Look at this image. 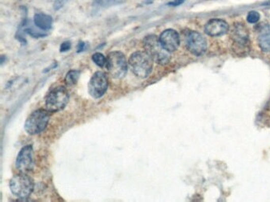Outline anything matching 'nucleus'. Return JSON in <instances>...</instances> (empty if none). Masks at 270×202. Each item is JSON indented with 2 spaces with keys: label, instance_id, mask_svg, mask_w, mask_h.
Instances as JSON below:
<instances>
[{
  "label": "nucleus",
  "instance_id": "nucleus-1",
  "mask_svg": "<svg viewBox=\"0 0 270 202\" xmlns=\"http://www.w3.org/2000/svg\"><path fill=\"white\" fill-rule=\"evenodd\" d=\"M143 48L152 59L157 63L164 65L170 60V52H167L162 46L159 38L156 35H148L145 37L143 41Z\"/></svg>",
  "mask_w": 270,
  "mask_h": 202
},
{
  "label": "nucleus",
  "instance_id": "nucleus-2",
  "mask_svg": "<svg viewBox=\"0 0 270 202\" xmlns=\"http://www.w3.org/2000/svg\"><path fill=\"white\" fill-rule=\"evenodd\" d=\"M153 59L145 52H136L129 58L130 65L133 73L139 78H145L152 73L153 68Z\"/></svg>",
  "mask_w": 270,
  "mask_h": 202
},
{
  "label": "nucleus",
  "instance_id": "nucleus-3",
  "mask_svg": "<svg viewBox=\"0 0 270 202\" xmlns=\"http://www.w3.org/2000/svg\"><path fill=\"white\" fill-rule=\"evenodd\" d=\"M69 100V93L66 88L62 85L51 89L45 98L46 110L54 113L63 110Z\"/></svg>",
  "mask_w": 270,
  "mask_h": 202
},
{
  "label": "nucleus",
  "instance_id": "nucleus-4",
  "mask_svg": "<svg viewBox=\"0 0 270 202\" xmlns=\"http://www.w3.org/2000/svg\"><path fill=\"white\" fill-rule=\"evenodd\" d=\"M50 119V112L45 109L34 111L27 118L25 122V130L29 134L34 135L45 130Z\"/></svg>",
  "mask_w": 270,
  "mask_h": 202
},
{
  "label": "nucleus",
  "instance_id": "nucleus-5",
  "mask_svg": "<svg viewBox=\"0 0 270 202\" xmlns=\"http://www.w3.org/2000/svg\"><path fill=\"white\" fill-rule=\"evenodd\" d=\"M9 186L13 194L22 199L29 197L34 189L33 179L25 173L15 175L11 179Z\"/></svg>",
  "mask_w": 270,
  "mask_h": 202
},
{
  "label": "nucleus",
  "instance_id": "nucleus-6",
  "mask_svg": "<svg viewBox=\"0 0 270 202\" xmlns=\"http://www.w3.org/2000/svg\"><path fill=\"white\" fill-rule=\"evenodd\" d=\"M106 68L109 75L116 79L126 76L128 71V63L126 56L122 52L116 51L110 52L107 56Z\"/></svg>",
  "mask_w": 270,
  "mask_h": 202
},
{
  "label": "nucleus",
  "instance_id": "nucleus-7",
  "mask_svg": "<svg viewBox=\"0 0 270 202\" xmlns=\"http://www.w3.org/2000/svg\"><path fill=\"white\" fill-rule=\"evenodd\" d=\"M109 86V80L106 74L98 71L91 78L88 85V92L92 97L98 99L102 97Z\"/></svg>",
  "mask_w": 270,
  "mask_h": 202
},
{
  "label": "nucleus",
  "instance_id": "nucleus-8",
  "mask_svg": "<svg viewBox=\"0 0 270 202\" xmlns=\"http://www.w3.org/2000/svg\"><path fill=\"white\" fill-rule=\"evenodd\" d=\"M15 166L20 173L26 174L33 170L34 167V149L31 145H28L20 150Z\"/></svg>",
  "mask_w": 270,
  "mask_h": 202
},
{
  "label": "nucleus",
  "instance_id": "nucleus-9",
  "mask_svg": "<svg viewBox=\"0 0 270 202\" xmlns=\"http://www.w3.org/2000/svg\"><path fill=\"white\" fill-rule=\"evenodd\" d=\"M186 47L193 55H200L205 52L207 42L201 34L197 32H190L186 38Z\"/></svg>",
  "mask_w": 270,
  "mask_h": 202
},
{
  "label": "nucleus",
  "instance_id": "nucleus-10",
  "mask_svg": "<svg viewBox=\"0 0 270 202\" xmlns=\"http://www.w3.org/2000/svg\"><path fill=\"white\" fill-rule=\"evenodd\" d=\"M159 38L162 46L168 52H174L178 48L180 45L179 34L177 31L171 28L163 31Z\"/></svg>",
  "mask_w": 270,
  "mask_h": 202
},
{
  "label": "nucleus",
  "instance_id": "nucleus-11",
  "mask_svg": "<svg viewBox=\"0 0 270 202\" xmlns=\"http://www.w3.org/2000/svg\"><path fill=\"white\" fill-rule=\"evenodd\" d=\"M204 30L207 35L211 37H220L228 32L229 25L224 20L214 18L207 21Z\"/></svg>",
  "mask_w": 270,
  "mask_h": 202
},
{
  "label": "nucleus",
  "instance_id": "nucleus-12",
  "mask_svg": "<svg viewBox=\"0 0 270 202\" xmlns=\"http://www.w3.org/2000/svg\"><path fill=\"white\" fill-rule=\"evenodd\" d=\"M231 38L236 45L245 46L249 41L248 30L245 25L241 23L235 24L231 32Z\"/></svg>",
  "mask_w": 270,
  "mask_h": 202
},
{
  "label": "nucleus",
  "instance_id": "nucleus-13",
  "mask_svg": "<svg viewBox=\"0 0 270 202\" xmlns=\"http://www.w3.org/2000/svg\"><path fill=\"white\" fill-rule=\"evenodd\" d=\"M258 45L264 52H270V25H265L260 29L258 38Z\"/></svg>",
  "mask_w": 270,
  "mask_h": 202
},
{
  "label": "nucleus",
  "instance_id": "nucleus-14",
  "mask_svg": "<svg viewBox=\"0 0 270 202\" xmlns=\"http://www.w3.org/2000/svg\"><path fill=\"white\" fill-rule=\"evenodd\" d=\"M34 24L42 30H49L52 27L53 20L50 15L43 13L35 14L34 18Z\"/></svg>",
  "mask_w": 270,
  "mask_h": 202
},
{
  "label": "nucleus",
  "instance_id": "nucleus-15",
  "mask_svg": "<svg viewBox=\"0 0 270 202\" xmlns=\"http://www.w3.org/2000/svg\"><path fill=\"white\" fill-rule=\"evenodd\" d=\"M79 75H80V72L76 70L68 71L65 77V83L68 85H75L79 80Z\"/></svg>",
  "mask_w": 270,
  "mask_h": 202
},
{
  "label": "nucleus",
  "instance_id": "nucleus-16",
  "mask_svg": "<svg viewBox=\"0 0 270 202\" xmlns=\"http://www.w3.org/2000/svg\"><path fill=\"white\" fill-rule=\"evenodd\" d=\"M94 6L97 7H109L123 4V0H93Z\"/></svg>",
  "mask_w": 270,
  "mask_h": 202
},
{
  "label": "nucleus",
  "instance_id": "nucleus-17",
  "mask_svg": "<svg viewBox=\"0 0 270 202\" xmlns=\"http://www.w3.org/2000/svg\"><path fill=\"white\" fill-rule=\"evenodd\" d=\"M92 60L95 62L96 65L102 68V66L106 65V62H107V58L104 56L103 54L100 53V52H97V53L94 54L92 55Z\"/></svg>",
  "mask_w": 270,
  "mask_h": 202
},
{
  "label": "nucleus",
  "instance_id": "nucleus-18",
  "mask_svg": "<svg viewBox=\"0 0 270 202\" xmlns=\"http://www.w3.org/2000/svg\"><path fill=\"white\" fill-rule=\"evenodd\" d=\"M247 21L249 23L254 24L257 23L260 19V14L258 11H251L247 14Z\"/></svg>",
  "mask_w": 270,
  "mask_h": 202
},
{
  "label": "nucleus",
  "instance_id": "nucleus-19",
  "mask_svg": "<svg viewBox=\"0 0 270 202\" xmlns=\"http://www.w3.org/2000/svg\"><path fill=\"white\" fill-rule=\"evenodd\" d=\"M68 0H55L53 4V8L55 11H59L65 7Z\"/></svg>",
  "mask_w": 270,
  "mask_h": 202
},
{
  "label": "nucleus",
  "instance_id": "nucleus-20",
  "mask_svg": "<svg viewBox=\"0 0 270 202\" xmlns=\"http://www.w3.org/2000/svg\"><path fill=\"white\" fill-rule=\"evenodd\" d=\"M25 31L27 33H29V35L34 37V38H39L41 37H45V36H46V34L41 33V32H38V31L34 30V29L31 28H26Z\"/></svg>",
  "mask_w": 270,
  "mask_h": 202
},
{
  "label": "nucleus",
  "instance_id": "nucleus-21",
  "mask_svg": "<svg viewBox=\"0 0 270 202\" xmlns=\"http://www.w3.org/2000/svg\"><path fill=\"white\" fill-rule=\"evenodd\" d=\"M72 45H71L70 41H65V42L62 43V45H61V52H68V50L70 49Z\"/></svg>",
  "mask_w": 270,
  "mask_h": 202
},
{
  "label": "nucleus",
  "instance_id": "nucleus-22",
  "mask_svg": "<svg viewBox=\"0 0 270 202\" xmlns=\"http://www.w3.org/2000/svg\"><path fill=\"white\" fill-rule=\"evenodd\" d=\"M186 0H173L172 2L168 3L167 5L170 6V7H178V6L182 5Z\"/></svg>",
  "mask_w": 270,
  "mask_h": 202
},
{
  "label": "nucleus",
  "instance_id": "nucleus-23",
  "mask_svg": "<svg viewBox=\"0 0 270 202\" xmlns=\"http://www.w3.org/2000/svg\"><path fill=\"white\" fill-rule=\"evenodd\" d=\"M85 48H86V44H85L84 42H82V41H80V42L79 43V45H78V52H82V51H84Z\"/></svg>",
  "mask_w": 270,
  "mask_h": 202
},
{
  "label": "nucleus",
  "instance_id": "nucleus-24",
  "mask_svg": "<svg viewBox=\"0 0 270 202\" xmlns=\"http://www.w3.org/2000/svg\"><path fill=\"white\" fill-rule=\"evenodd\" d=\"M152 2H153V0H145V4H150Z\"/></svg>",
  "mask_w": 270,
  "mask_h": 202
}]
</instances>
